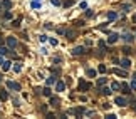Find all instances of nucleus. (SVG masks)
<instances>
[{
	"label": "nucleus",
	"instance_id": "obj_14",
	"mask_svg": "<svg viewBox=\"0 0 136 119\" xmlns=\"http://www.w3.org/2000/svg\"><path fill=\"white\" fill-rule=\"evenodd\" d=\"M50 104H52L54 107H57L59 106V97H50Z\"/></svg>",
	"mask_w": 136,
	"mask_h": 119
},
{
	"label": "nucleus",
	"instance_id": "obj_12",
	"mask_svg": "<svg viewBox=\"0 0 136 119\" xmlns=\"http://www.w3.org/2000/svg\"><path fill=\"white\" fill-rule=\"evenodd\" d=\"M107 18H109V20H116V18H118V14H116V12H113V10H111V12L107 14Z\"/></svg>",
	"mask_w": 136,
	"mask_h": 119
},
{
	"label": "nucleus",
	"instance_id": "obj_24",
	"mask_svg": "<svg viewBox=\"0 0 136 119\" xmlns=\"http://www.w3.org/2000/svg\"><path fill=\"white\" fill-rule=\"evenodd\" d=\"M114 74H118V75H126V72L121 71V69H114Z\"/></svg>",
	"mask_w": 136,
	"mask_h": 119
},
{
	"label": "nucleus",
	"instance_id": "obj_13",
	"mask_svg": "<svg viewBox=\"0 0 136 119\" xmlns=\"http://www.w3.org/2000/svg\"><path fill=\"white\" fill-rule=\"evenodd\" d=\"M101 92H103L104 96H111V92H113V89H109V87H103V89H101Z\"/></svg>",
	"mask_w": 136,
	"mask_h": 119
},
{
	"label": "nucleus",
	"instance_id": "obj_11",
	"mask_svg": "<svg viewBox=\"0 0 136 119\" xmlns=\"http://www.w3.org/2000/svg\"><path fill=\"white\" fill-rule=\"evenodd\" d=\"M7 99H9L7 91H0V101H7Z\"/></svg>",
	"mask_w": 136,
	"mask_h": 119
},
{
	"label": "nucleus",
	"instance_id": "obj_1",
	"mask_svg": "<svg viewBox=\"0 0 136 119\" xmlns=\"http://www.w3.org/2000/svg\"><path fill=\"white\" fill-rule=\"evenodd\" d=\"M89 87H91V82H86L84 79L79 81V91H89Z\"/></svg>",
	"mask_w": 136,
	"mask_h": 119
},
{
	"label": "nucleus",
	"instance_id": "obj_27",
	"mask_svg": "<svg viewBox=\"0 0 136 119\" xmlns=\"http://www.w3.org/2000/svg\"><path fill=\"white\" fill-rule=\"evenodd\" d=\"M14 71H15V72H20V71H22V65H20V64H15V65H14Z\"/></svg>",
	"mask_w": 136,
	"mask_h": 119
},
{
	"label": "nucleus",
	"instance_id": "obj_9",
	"mask_svg": "<svg viewBox=\"0 0 136 119\" xmlns=\"http://www.w3.org/2000/svg\"><path fill=\"white\" fill-rule=\"evenodd\" d=\"M118 39H119V35H118V34H111V35H109V39H107V42H109V44H114Z\"/></svg>",
	"mask_w": 136,
	"mask_h": 119
},
{
	"label": "nucleus",
	"instance_id": "obj_38",
	"mask_svg": "<svg viewBox=\"0 0 136 119\" xmlns=\"http://www.w3.org/2000/svg\"><path fill=\"white\" fill-rule=\"evenodd\" d=\"M45 118H49V119H54V118H56V116H54L52 112H47V116H45Z\"/></svg>",
	"mask_w": 136,
	"mask_h": 119
},
{
	"label": "nucleus",
	"instance_id": "obj_31",
	"mask_svg": "<svg viewBox=\"0 0 136 119\" xmlns=\"http://www.w3.org/2000/svg\"><path fill=\"white\" fill-rule=\"evenodd\" d=\"M12 25H14V27H19V25H20V18L14 20V22H12Z\"/></svg>",
	"mask_w": 136,
	"mask_h": 119
},
{
	"label": "nucleus",
	"instance_id": "obj_42",
	"mask_svg": "<svg viewBox=\"0 0 136 119\" xmlns=\"http://www.w3.org/2000/svg\"><path fill=\"white\" fill-rule=\"evenodd\" d=\"M39 39H40V42H45V40H47V37H45V35H40Z\"/></svg>",
	"mask_w": 136,
	"mask_h": 119
},
{
	"label": "nucleus",
	"instance_id": "obj_7",
	"mask_svg": "<svg viewBox=\"0 0 136 119\" xmlns=\"http://www.w3.org/2000/svg\"><path fill=\"white\" fill-rule=\"evenodd\" d=\"M116 104L119 106V107H124V106L128 104V101L124 99V97H116Z\"/></svg>",
	"mask_w": 136,
	"mask_h": 119
},
{
	"label": "nucleus",
	"instance_id": "obj_26",
	"mask_svg": "<svg viewBox=\"0 0 136 119\" xmlns=\"http://www.w3.org/2000/svg\"><path fill=\"white\" fill-rule=\"evenodd\" d=\"M103 84H106V77H101V79H97V86H103Z\"/></svg>",
	"mask_w": 136,
	"mask_h": 119
},
{
	"label": "nucleus",
	"instance_id": "obj_4",
	"mask_svg": "<svg viewBox=\"0 0 136 119\" xmlns=\"http://www.w3.org/2000/svg\"><path fill=\"white\" fill-rule=\"evenodd\" d=\"M69 112L74 114V116H82L84 114V107H74V109H71Z\"/></svg>",
	"mask_w": 136,
	"mask_h": 119
},
{
	"label": "nucleus",
	"instance_id": "obj_23",
	"mask_svg": "<svg viewBox=\"0 0 136 119\" xmlns=\"http://www.w3.org/2000/svg\"><path fill=\"white\" fill-rule=\"evenodd\" d=\"M52 84H56V77H49L47 79V86H52Z\"/></svg>",
	"mask_w": 136,
	"mask_h": 119
},
{
	"label": "nucleus",
	"instance_id": "obj_34",
	"mask_svg": "<svg viewBox=\"0 0 136 119\" xmlns=\"http://www.w3.org/2000/svg\"><path fill=\"white\" fill-rule=\"evenodd\" d=\"M123 52H124V54H131V49H129V47H123Z\"/></svg>",
	"mask_w": 136,
	"mask_h": 119
},
{
	"label": "nucleus",
	"instance_id": "obj_46",
	"mask_svg": "<svg viewBox=\"0 0 136 119\" xmlns=\"http://www.w3.org/2000/svg\"><path fill=\"white\" fill-rule=\"evenodd\" d=\"M135 79H136V74H135Z\"/></svg>",
	"mask_w": 136,
	"mask_h": 119
},
{
	"label": "nucleus",
	"instance_id": "obj_21",
	"mask_svg": "<svg viewBox=\"0 0 136 119\" xmlns=\"http://www.w3.org/2000/svg\"><path fill=\"white\" fill-rule=\"evenodd\" d=\"M86 72H88V75H89V77H94V75H96V71H94V69H88Z\"/></svg>",
	"mask_w": 136,
	"mask_h": 119
},
{
	"label": "nucleus",
	"instance_id": "obj_8",
	"mask_svg": "<svg viewBox=\"0 0 136 119\" xmlns=\"http://www.w3.org/2000/svg\"><path fill=\"white\" fill-rule=\"evenodd\" d=\"M10 64H12L10 60H3V62H2V71H3V72H7V71L10 69Z\"/></svg>",
	"mask_w": 136,
	"mask_h": 119
},
{
	"label": "nucleus",
	"instance_id": "obj_17",
	"mask_svg": "<svg viewBox=\"0 0 136 119\" xmlns=\"http://www.w3.org/2000/svg\"><path fill=\"white\" fill-rule=\"evenodd\" d=\"M123 39H124V40H126V42H131V40H133V39H135V37L131 35V34H124V35H123Z\"/></svg>",
	"mask_w": 136,
	"mask_h": 119
},
{
	"label": "nucleus",
	"instance_id": "obj_37",
	"mask_svg": "<svg viewBox=\"0 0 136 119\" xmlns=\"http://www.w3.org/2000/svg\"><path fill=\"white\" fill-rule=\"evenodd\" d=\"M92 15H94L92 10H88V12H86V17H92Z\"/></svg>",
	"mask_w": 136,
	"mask_h": 119
},
{
	"label": "nucleus",
	"instance_id": "obj_18",
	"mask_svg": "<svg viewBox=\"0 0 136 119\" xmlns=\"http://www.w3.org/2000/svg\"><path fill=\"white\" fill-rule=\"evenodd\" d=\"M2 5H3L5 9H10V7H12V2H10V0H3V2H2Z\"/></svg>",
	"mask_w": 136,
	"mask_h": 119
},
{
	"label": "nucleus",
	"instance_id": "obj_20",
	"mask_svg": "<svg viewBox=\"0 0 136 119\" xmlns=\"http://www.w3.org/2000/svg\"><path fill=\"white\" fill-rule=\"evenodd\" d=\"M7 52H9V49H7V47L0 45V55H5V54H7Z\"/></svg>",
	"mask_w": 136,
	"mask_h": 119
},
{
	"label": "nucleus",
	"instance_id": "obj_33",
	"mask_svg": "<svg viewBox=\"0 0 136 119\" xmlns=\"http://www.w3.org/2000/svg\"><path fill=\"white\" fill-rule=\"evenodd\" d=\"M99 72H103V74L106 72V65H103V64L99 65Z\"/></svg>",
	"mask_w": 136,
	"mask_h": 119
},
{
	"label": "nucleus",
	"instance_id": "obj_19",
	"mask_svg": "<svg viewBox=\"0 0 136 119\" xmlns=\"http://www.w3.org/2000/svg\"><path fill=\"white\" fill-rule=\"evenodd\" d=\"M119 7L124 10V12H129V10H131V5H128V3H123V5H119Z\"/></svg>",
	"mask_w": 136,
	"mask_h": 119
},
{
	"label": "nucleus",
	"instance_id": "obj_43",
	"mask_svg": "<svg viewBox=\"0 0 136 119\" xmlns=\"http://www.w3.org/2000/svg\"><path fill=\"white\" fill-rule=\"evenodd\" d=\"M50 71H52V74H59V69H56V67H52Z\"/></svg>",
	"mask_w": 136,
	"mask_h": 119
},
{
	"label": "nucleus",
	"instance_id": "obj_22",
	"mask_svg": "<svg viewBox=\"0 0 136 119\" xmlns=\"http://www.w3.org/2000/svg\"><path fill=\"white\" fill-rule=\"evenodd\" d=\"M121 89H123L124 94H129V87H128V84H123V86H121Z\"/></svg>",
	"mask_w": 136,
	"mask_h": 119
},
{
	"label": "nucleus",
	"instance_id": "obj_2",
	"mask_svg": "<svg viewBox=\"0 0 136 119\" xmlns=\"http://www.w3.org/2000/svg\"><path fill=\"white\" fill-rule=\"evenodd\" d=\"M7 87L12 89V91H20V84L14 82V81H9V82H7Z\"/></svg>",
	"mask_w": 136,
	"mask_h": 119
},
{
	"label": "nucleus",
	"instance_id": "obj_5",
	"mask_svg": "<svg viewBox=\"0 0 136 119\" xmlns=\"http://www.w3.org/2000/svg\"><path fill=\"white\" fill-rule=\"evenodd\" d=\"M72 54L74 55H82V54H86V49H84V47H74V49H72Z\"/></svg>",
	"mask_w": 136,
	"mask_h": 119
},
{
	"label": "nucleus",
	"instance_id": "obj_45",
	"mask_svg": "<svg viewBox=\"0 0 136 119\" xmlns=\"http://www.w3.org/2000/svg\"><path fill=\"white\" fill-rule=\"evenodd\" d=\"M133 22H135V24H136V14H135V15H133Z\"/></svg>",
	"mask_w": 136,
	"mask_h": 119
},
{
	"label": "nucleus",
	"instance_id": "obj_28",
	"mask_svg": "<svg viewBox=\"0 0 136 119\" xmlns=\"http://www.w3.org/2000/svg\"><path fill=\"white\" fill-rule=\"evenodd\" d=\"M32 7H34V9H39V7H40L39 0H34V2H32Z\"/></svg>",
	"mask_w": 136,
	"mask_h": 119
},
{
	"label": "nucleus",
	"instance_id": "obj_41",
	"mask_svg": "<svg viewBox=\"0 0 136 119\" xmlns=\"http://www.w3.org/2000/svg\"><path fill=\"white\" fill-rule=\"evenodd\" d=\"M131 89H133V91H136V81H133V82H131Z\"/></svg>",
	"mask_w": 136,
	"mask_h": 119
},
{
	"label": "nucleus",
	"instance_id": "obj_6",
	"mask_svg": "<svg viewBox=\"0 0 136 119\" xmlns=\"http://www.w3.org/2000/svg\"><path fill=\"white\" fill-rule=\"evenodd\" d=\"M66 89V84L62 82V81H56V91L57 92H62Z\"/></svg>",
	"mask_w": 136,
	"mask_h": 119
},
{
	"label": "nucleus",
	"instance_id": "obj_30",
	"mask_svg": "<svg viewBox=\"0 0 136 119\" xmlns=\"http://www.w3.org/2000/svg\"><path fill=\"white\" fill-rule=\"evenodd\" d=\"M3 17L7 18V20H10V18H12V14H10L9 10H7V12H5V14H3Z\"/></svg>",
	"mask_w": 136,
	"mask_h": 119
},
{
	"label": "nucleus",
	"instance_id": "obj_40",
	"mask_svg": "<svg viewBox=\"0 0 136 119\" xmlns=\"http://www.w3.org/2000/svg\"><path fill=\"white\" fill-rule=\"evenodd\" d=\"M106 119H116V116H114V114H107Z\"/></svg>",
	"mask_w": 136,
	"mask_h": 119
},
{
	"label": "nucleus",
	"instance_id": "obj_44",
	"mask_svg": "<svg viewBox=\"0 0 136 119\" xmlns=\"http://www.w3.org/2000/svg\"><path fill=\"white\" fill-rule=\"evenodd\" d=\"M131 106H133V109H135V112H136V102H133Z\"/></svg>",
	"mask_w": 136,
	"mask_h": 119
},
{
	"label": "nucleus",
	"instance_id": "obj_39",
	"mask_svg": "<svg viewBox=\"0 0 136 119\" xmlns=\"http://www.w3.org/2000/svg\"><path fill=\"white\" fill-rule=\"evenodd\" d=\"M81 9H88V3L86 2H81Z\"/></svg>",
	"mask_w": 136,
	"mask_h": 119
},
{
	"label": "nucleus",
	"instance_id": "obj_16",
	"mask_svg": "<svg viewBox=\"0 0 136 119\" xmlns=\"http://www.w3.org/2000/svg\"><path fill=\"white\" fill-rule=\"evenodd\" d=\"M111 89H113V91H119V89H121V84L113 82V84H111Z\"/></svg>",
	"mask_w": 136,
	"mask_h": 119
},
{
	"label": "nucleus",
	"instance_id": "obj_36",
	"mask_svg": "<svg viewBox=\"0 0 136 119\" xmlns=\"http://www.w3.org/2000/svg\"><path fill=\"white\" fill-rule=\"evenodd\" d=\"M57 34H66V29H64V27H59L57 29Z\"/></svg>",
	"mask_w": 136,
	"mask_h": 119
},
{
	"label": "nucleus",
	"instance_id": "obj_32",
	"mask_svg": "<svg viewBox=\"0 0 136 119\" xmlns=\"http://www.w3.org/2000/svg\"><path fill=\"white\" fill-rule=\"evenodd\" d=\"M97 44H99V47H101V49H103V50H106V44H104V42H103V40H99V42H97Z\"/></svg>",
	"mask_w": 136,
	"mask_h": 119
},
{
	"label": "nucleus",
	"instance_id": "obj_15",
	"mask_svg": "<svg viewBox=\"0 0 136 119\" xmlns=\"http://www.w3.org/2000/svg\"><path fill=\"white\" fill-rule=\"evenodd\" d=\"M42 94H44V96H47V97H50V87H44V89H42Z\"/></svg>",
	"mask_w": 136,
	"mask_h": 119
},
{
	"label": "nucleus",
	"instance_id": "obj_25",
	"mask_svg": "<svg viewBox=\"0 0 136 119\" xmlns=\"http://www.w3.org/2000/svg\"><path fill=\"white\" fill-rule=\"evenodd\" d=\"M72 3H74V0H66V2H64V7L67 9V7H71Z\"/></svg>",
	"mask_w": 136,
	"mask_h": 119
},
{
	"label": "nucleus",
	"instance_id": "obj_29",
	"mask_svg": "<svg viewBox=\"0 0 136 119\" xmlns=\"http://www.w3.org/2000/svg\"><path fill=\"white\" fill-rule=\"evenodd\" d=\"M74 25H76V27H82V25H84V22H82V20H76V22H74Z\"/></svg>",
	"mask_w": 136,
	"mask_h": 119
},
{
	"label": "nucleus",
	"instance_id": "obj_3",
	"mask_svg": "<svg viewBox=\"0 0 136 119\" xmlns=\"http://www.w3.org/2000/svg\"><path fill=\"white\" fill-rule=\"evenodd\" d=\"M7 45H9L10 49L17 47V39H15V37H7Z\"/></svg>",
	"mask_w": 136,
	"mask_h": 119
},
{
	"label": "nucleus",
	"instance_id": "obj_35",
	"mask_svg": "<svg viewBox=\"0 0 136 119\" xmlns=\"http://www.w3.org/2000/svg\"><path fill=\"white\" fill-rule=\"evenodd\" d=\"M50 2H52V5H56V7L60 5V0H50Z\"/></svg>",
	"mask_w": 136,
	"mask_h": 119
},
{
	"label": "nucleus",
	"instance_id": "obj_10",
	"mask_svg": "<svg viewBox=\"0 0 136 119\" xmlns=\"http://www.w3.org/2000/svg\"><path fill=\"white\" fill-rule=\"evenodd\" d=\"M119 64H121V67H123V69H128V67L131 65V62H129V59H123Z\"/></svg>",
	"mask_w": 136,
	"mask_h": 119
}]
</instances>
